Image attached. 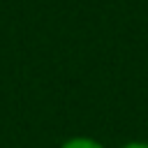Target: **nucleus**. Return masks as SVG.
<instances>
[{
    "label": "nucleus",
    "mask_w": 148,
    "mask_h": 148,
    "mask_svg": "<svg viewBox=\"0 0 148 148\" xmlns=\"http://www.w3.org/2000/svg\"><path fill=\"white\" fill-rule=\"evenodd\" d=\"M120 148H148V141H130V143H125Z\"/></svg>",
    "instance_id": "f03ea898"
},
{
    "label": "nucleus",
    "mask_w": 148,
    "mask_h": 148,
    "mask_svg": "<svg viewBox=\"0 0 148 148\" xmlns=\"http://www.w3.org/2000/svg\"><path fill=\"white\" fill-rule=\"evenodd\" d=\"M60 148H104L99 141H95V139H90V136H72V139H67Z\"/></svg>",
    "instance_id": "f257e3e1"
}]
</instances>
